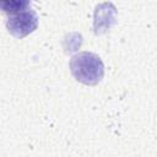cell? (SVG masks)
Returning <instances> with one entry per match:
<instances>
[{
  "label": "cell",
  "mask_w": 157,
  "mask_h": 157,
  "mask_svg": "<svg viewBox=\"0 0 157 157\" xmlns=\"http://www.w3.org/2000/svg\"><path fill=\"white\" fill-rule=\"evenodd\" d=\"M32 0H0V10L6 13H16L27 10Z\"/></svg>",
  "instance_id": "cell-3"
},
{
  "label": "cell",
  "mask_w": 157,
  "mask_h": 157,
  "mask_svg": "<svg viewBox=\"0 0 157 157\" xmlns=\"http://www.w3.org/2000/svg\"><path fill=\"white\" fill-rule=\"evenodd\" d=\"M38 26V16L33 10H23L12 13L6 21L9 32L16 38H23L32 33Z\"/></svg>",
  "instance_id": "cell-2"
},
{
  "label": "cell",
  "mask_w": 157,
  "mask_h": 157,
  "mask_svg": "<svg viewBox=\"0 0 157 157\" xmlns=\"http://www.w3.org/2000/svg\"><path fill=\"white\" fill-rule=\"evenodd\" d=\"M70 71L78 82L85 85H97L103 78L104 65L97 54L81 52L71 58Z\"/></svg>",
  "instance_id": "cell-1"
}]
</instances>
